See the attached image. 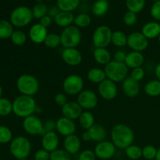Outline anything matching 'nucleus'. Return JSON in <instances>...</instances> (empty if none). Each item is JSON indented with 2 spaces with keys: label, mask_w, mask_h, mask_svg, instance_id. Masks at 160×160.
<instances>
[{
  "label": "nucleus",
  "mask_w": 160,
  "mask_h": 160,
  "mask_svg": "<svg viewBox=\"0 0 160 160\" xmlns=\"http://www.w3.org/2000/svg\"><path fill=\"white\" fill-rule=\"evenodd\" d=\"M111 139L117 148L126 149L134 142V131L128 125L119 123L112 128L111 131Z\"/></svg>",
  "instance_id": "obj_1"
},
{
  "label": "nucleus",
  "mask_w": 160,
  "mask_h": 160,
  "mask_svg": "<svg viewBox=\"0 0 160 160\" xmlns=\"http://www.w3.org/2000/svg\"><path fill=\"white\" fill-rule=\"evenodd\" d=\"M36 102L33 96L21 95L12 102V112L21 118L31 116L36 110Z\"/></svg>",
  "instance_id": "obj_2"
},
{
  "label": "nucleus",
  "mask_w": 160,
  "mask_h": 160,
  "mask_svg": "<svg viewBox=\"0 0 160 160\" xmlns=\"http://www.w3.org/2000/svg\"><path fill=\"white\" fill-rule=\"evenodd\" d=\"M9 150L14 158L18 160L27 159L31 154V144L27 138L19 136L11 141Z\"/></svg>",
  "instance_id": "obj_3"
},
{
  "label": "nucleus",
  "mask_w": 160,
  "mask_h": 160,
  "mask_svg": "<svg viewBox=\"0 0 160 160\" xmlns=\"http://www.w3.org/2000/svg\"><path fill=\"white\" fill-rule=\"evenodd\" d=\"M17 88L21 95L33 96L38 93L39 90V82L33 75H20L17 81Z\"/></svg>",
  "instance_id": "obj_4"
},
{
  "label": "nucleus",
  "mask_w": 160,
  "mask_h": 160,
  "mask_svg": "<svg viewBox=\"0 0 160 160\" xmlns=\"http://www.w3.org/2000/svg\"><path fill=\"white\" fill-rule=\"evenodd\" d=\"M106 78L113 82H123L127 78L128 73V67L124 62L111 61L105 68Z\"/></svg>",
  "instance_id": "obj_5"
},
{
  "label": "nucleus",
  "mask_w": 160,
  "mask_h": 160,
  "mask_svg": "<svg viewBox=\"0 0 160 160\" xmlns=\"http://www.w3.org/2000/svg\"><path fill=\"white\" fill-rule=\"evenodd\" d=\"M81 32L76 26H69L65 28L60 34L61 45L67 48H76L81 42Z\"/></svg>",
  "instance_id": "obj_6"
},
{
  "label": "nucleus",
  "mask_w": 160,
  "mask_h": 160,
  "mask_svg": "<svg viewBox=\"0 0 160 160\" xmlns=\"http://www.w3.org/2000/svg\"><path fill=\"white\" fill-rule=\"evenodd\" d=\"M32 11L27 6H18L10 15V23L17 28H23L29 24L33 19Z\"/></svg>",
  "instance_id": "obj_7"
},
{
  "label": "nucleus",
  "mask_w": 160,
  "mask_h": 160,
  "mask_svg": "<svg viewBox=\"0 0 160 160\" xmlns=\"http://www.w3.org/2000/svg\"><path fill=\"white\" fill-rule=\"evenodd\" d=\"M112 32L105 25L98 27L92 34V42L95 48H106L112 42Z\"/></svg>",
  "instance_id": "obj_8"
},
{
  "label": "nucleus",
  "mask_w": 160,
  "mask_h": 160,
  "mask_svg": "<svg viewBox=\"0 0 160 160\" xmlns=\"http://www.w3.org/2000/svg\"><path fill=\"white\" fill-rule=\"evenodd\" d=\"M64 92L70 95H78L82 92L84 88V81L78 74H70L65 78L62 83Z\"/></svg>",
  "instance_id": "obj_9"
},
{
  "label": "nucleus",
  "mask_w": 160,
  "mask_h": 160,
  "mask_svg": "<svg viewBox=\"0 0 160 160\" xmlns=\"http://www.w3.org/2000/svg\"><path fill=\"white\" fill-rule=\"evenodd\" d=\"M23 128L24 131L30 135H42L45 134L44 124L42 120L34 115L24 118L23 122Z\"/></svg>",
  "instance_id": "obj_10"
},
{
  "label": "nucleus",
  "mask_w": 160,
  "mask_h": 160,
  "mask_svg": "<svg viewBox=\"0 0 160 160\" xmlns=\"http://www.w3.org/2000/svg\"><path fill=\"white\" fill-rule=\"evenodd\" d=\"M128 45L135 52L145 51L148 46V39L142 32H133L128 36Z\"/></svg>",
  "instance_id": "obj_11"
},
{
  "label": "nucleus",
  "mask_w": 160,
  "mask_h": 160,
  "mask_svg": "<svg viewBox=\"0 0 160 160\" xmlns=\"http://www.w3.org/2000/svg\"><path fill=\"white\" fill-rule=\"evenodd\" d=\"M77 102L82 109H92L98 104V96L96 93L92 90H84L78 95Z\"/></svg>",
  "instance_id": "obj_12"
},
{
  "label": "nucleus",
  "mask_w": 160,
  "mask_h": 160,
  "mask_svg": "<svg viewBox=\"0 0 160 160\" xmlns=\"http://www.w3.org/2000/svg\"><path fill=\"white\" fill-rule=\"evenodd\" d=\"M116 148L112 142L109 141H102L98 142V145L95 146L94 152H95L96 157L101 159H109L116 153Z\"/></svg>",
  "instance_id": "obj_13"
},
{
  "label": "nucleus",
  "mask_w": 160,
  "mask_h": 160,
  "mask_svg": "<svg viewBox=\"0 0 160 160\" xmlns=\"http://www.w3.org/2000/svg\"><path fill=\"white\" fill-rule=\"evenodd\" d=\"M100 96L107 101L114 99L117 95V87L115 82L106 78L100 83L98 88Z\"/></svg>",
  "instance_id": "obj_14"
},
{
  "label": "nucleus",
  "mask_w": 160,
  "mask_h": 160,
  "mask_svg": "<svg viewBox=\"0 0 160 160\" xmlns=\"http://www.w3.org/2000/svg\"><path fill=\"white\" fill-rule=\"evenodd\" d=\"M56 129L61 135L67 137L74 134L76 131V124L73 120L62 117L56 122Z\"/></svg>",
  "instance_id": "obj_15"
},
{
  "label": "nucleus",
  "mask_w": 160,
  "mask_h": 160,
  "mask_svg": "<svg viewBox=\"0 0 160 160\" xmlns=\"http://www.w3.org/2000/svg\"><path fill=\"white\" fill-rule=\"evenodd\" d=\"M62 59L67 65L75 67L82 61V55L76 48H64L62 52Z\"/></svg>",
  "instance_id": "obj_16"
},
{
  "label": "nucleus",
  "mask_w": 160,
  "mask_h": 160,
  "mask_svg": "<svg viewBox=\"0 0 160 160\" xmlns=\"http://www.w3.org/2000/svg\"><path fill=\"white\" fill-rule=\"evenodd\" d=\"M59 139L57 134L55 131H49L46 132L42 138V148L48 152H52L53 151L57 149L59 146Z\"/></svg>",
  "instance_id": "obj_17"
},
{
  "label": "nucleus",
  "mask_w": 160,
  "mask_h": 160,
  "mask_svg": "<svg viewBox=\"0 0 160 160\" xmlns=\"http://www.w3.org/2000/svg\"><path fill=\"white\" fill-rule=\"evenodd\" d=\"M62 112L64 117L74 120L79 119L83 111L82 108L78 102H68L65 106L62 107Z\"/></svg>",
  "instance_id": "obj_18"
},
{
  "label": "nucleus",
  "mask_w": 160,
  "mask_h": 160,
  "mask_svg": "<svg viewBox=\"0 0 160 160\" xmlns=\"http://www.w3.org/2000/svg\"><path fill=\"white\" fill-rule=\"evenodd\" d=\"M47 35V28L40 23L34 24L29 31V38L34 43L36 44L44 43Z\"/></svg>",
  "instance_id": "obj_19"
},
{
  "label": "nucleus",
  "mask_w": 160,
  "mask_h": 160,
  "mask_svg": "<svg viewBox=\"0 0 160 160\" xmlns=\"http://www.w3.org/2000/svg\"><path fill=\"white\" fill-rule=\"evenodd\" d=\"M122 89L125 95L129 98H134L138 95L140 92L139 82L134 81L131 77L127 78L122 84Z\"/></svg>",
  "instance_id": "obj_20"
},
{
  "label": "nucleus",
  "mask_w": 160,
  "mask_h": 160,
  "mask_svg": "<svg viewBox=\"0 0 160 160\" xmlns=\"http://www.w3.org/2000/svg\"><path fill=\"white\" fill-rule=\"evenodd\" d=\"M81 143L79 138L74 134L65 138L63 141L64 150L70 155H75L81 149Z\"/></svg>",
  "instance_id": "obj_21"
},
{
  "label": "nucleus",
  "mask_w": 160,
  "mask_h": 160,
  "mask_svg": "<svg viewBox=\"0 0 160 160\" xmlns=\"http://www.w3.org/2000/svg\"><path fill=\"white\" fill-rule=\"evenodd\" d=\"M144 61V56L142 52H139L132 51L127 54L126 59H125L124 63L126 64L128 68H138V67H142L143 65Z\"/></svg>",
  "instance_id": "obj_22"
},
{
  "label": "nucleus",
  "mask_w": 160,
  "mask_h": 160,
  "mask_svg": "<svg viewBox=\"0 0 160 160\" xmlns=\"http://www.w3.org/2000/svg\"><path fill=\"white\" fill-rule=\"evenodd\" d=\"M142 33L148 40L159 38L160 34V23L156 21L146 23L142 27Z\"/></svg>",
  "instance_id": "obj_23"
},
{
  "label": "nucleus",
  "mask_w": 160,
  "mask_h": 160,
  "mask_svg": "<svg viewBox=\"0 0 160 160\" xmlns=\"http://www.w3.org/2000/svg\"><path fill=\"white\" fill-rule=\"evenodd\" d=\"M74 16L71 12H65L60 11L57 16L54 18L55 23L61 28H67L71 26L72 23L74 22Z\"/></svg>",
  "instance_id": "obj_24"
},
{
  "label": "nucleus",
  "mask_w": 160,
  "mask_h": 160,
  "mask_svg": "<svg viewBox=\"0 0 160 160\" xmlns=\"http://www.w3.org/2000/svg\"><path fill=\"white\" fill-rule=\"evenodd\" d=\"M93 57L101 65H107L111 62V54L106 48H95L93 51Z\"/></svg>",
  "instance_id": "obj_25"
},
{
  "label": "nucleus",
  "mask_w": 160,
  "mask_h": 160,
  "mask_svg": "<svg viewBox=\"0 0 160 160\" xmlns=\"http://www.w3.org/2000/svg\"><path fill=\"white\" fill-rule=\"evenodd\" d=\"M92 141L97 142H101L105 141L106 137V129L100 124H94L90 129L88 130Z\"/></svg>",
  "instance_id": "obj_26"
},
{
  "label": "nucleus",
  "mask_w": 160,
  "mask_h": 160,
  "mask_svg": "<svg viewBox=\"0 0 160 160\" xmlns=\"http://www.w3.org/2000/svg\"><path fill=\"white\" fill-rule=\"evenodd\" d=\"M88 79L94 84H100L106 79L105 70L99 68H92L88 73Z\"/></svg>",
  "instance_id": "obj_27"
},
{
  "label": "nucleus",
  "mask_w": 160,
  "mask_h": 160,
  "mask_svg": "<svg viewBox=\"0 0 160 160\" xmlns=\"http://www.w3.org/2000/svg\"><path fill=\"white\" fill-rule=\"evenodd\" d=\"M145 93L150 97H157L160 95V81L152 80L145 85Z\"/></svg>",
  "instance_id": "obj_28"
},
{
  "label": "nucleus",
  "mask_w": 160,
  "mask_h": 160,
  "mask_svg": "<svg viewBox=\"0 0 160 160\" xmlns=\"http://www.w3.org/2000/svg\"><path fill=\"white\" fill-rule=\"evenodd\" d=\"M78 120L81 126L86 131L90 129L95 124V117L91 112H83Z\"/></svg>",
  "instance_id": "obj_29"
},
{
  "label": "nucleus",
  "mask_w": 160,
  "mask_h": 160,
  "mask_svg": "<svg viewBox=\"0 0 160 160\" xmlns=\"http://www.w3.org/2000/svg\"><path fill=\"white\" fill-rule=\"evenodd\" d=\"M13 31L12 24L10 22L5 20H0V38H10Z\"/></svg>",
  "instance_id": "obj_30"
},
{
  "label": "nucleus",
  "mask_w": 160,
  "mask_h": 160,
  "mask_svg": "<svg viewBox=\"0 0 160 160\" xmlns=\"http://www.w3.org/2000/svg\"><path fill=\"white\" fill-rule=\"evenodd\" d=\"M80 0H57V6L61 11L71 12L79 6Z\"/></svg>",
  "instance_id": "obj_31"
},
{
  "label": "nucleus",
  "mask_w": 160,
  "mask_h": 160,
  "mask_svg": "<svg viewBox=\"0 0 160 160\" xmlns=\"http://www.w3.org/2000/svg\"><path fill=\"white\" fill-rule=\"evenodd\" d=\"M109 9V2L107 0H98L95 2L92 7L93 13L97 17L104 16Z\"/></svg>",
  "instance_id": "obj_32"
},
{
  "label": "nucleus",
  "mask_w": 160,
  "mask_h": 160,
  "mask_svg": "<svg viewBox=\"0 0 160 160\" xmlns=\"http://www.w3.org/2000/svg\"><path fill=\"white\" fill-rule=\"evenodd\" d=\"M111 42L117 47H123L128 45V36L123 31H116L112 32Z\"/></svg>",
  "instance_id": "obj_33"
},
{
  "label": "nucleus",
  "mask_w": 160,
  "mask_h": 160,
  "mask_svg": "<svg viewBox=\"0 0 160 160\" xmlns=\"http://www.w3.org/2000/svg\"><path fill=\"white\" fill-rule=\"evenodd\" d=\"M125 153L129 159L137 160L142 157V148L138 145H131L125 149Z\"/></svg>",
  "instance_id": "obj_34"
},
{
  "label": "nucleus",
  "mask_w": 160,
  "mask_h": 160,
  "mask_svg": "<svg viewBox=\"0 0 160 160\" xmlns=\"http://www.w3.org/2000/svg\"><path fill=\"white\" fill-rule=\"evenodd\" d=\"M145 3V0H127L126 2L128 10L135 13L141 12L144 9Z\"/></svg>",
  "instance_id": "obj_35"
},
{
  "label": "nucleus",
  "mask_w": 160,
  "mask_h": 160,
  "mask_svg": "<svg viewBox=\"0 0 160 160\" xmlns=\"http://www.w3.org/2000/svg\"><path fill=\"white\" fill-rule=\"evenodd\" d=\"M44 44L46 45L47 47L51 48H56L61 45V39L60 35L57 34H54V33H51V34H48L47 37L45 38Z\"/></svg>",
  "instance_id": "obj_36"
},
{
  "label": "nucleus",
  "mask_w": 160,
  "mask_h": 160,
  "mask_svg": "<svg viewBox=\"0 0 160 160\" xmlns=\"http://www.w3.org/2000/svg\"><path fill=\"white\" fill-rule=\"evenodd\" d=\"M12 112V102L6 98H0V116L6 117Z\"/></svg>",
  "instance_id": "obj_37"
},
{
  "label": "nucleus",
  "mask_w": 160,
  "mask_h": 160,
  "mask_svg": "<svg viewBox=\"0 0 160 160\" xmlns=\"http://www.w3.org/2000/svg\"><path fill=\"white\" fill-rule=\"evenodd\" d=\"M91 22H92V20H91L90 16L86 13L79 14L74 19L75 26L78 27V28H87L90 25Z\"/></svg>",
  "instance_id": "obj_38"
},
{
  "label": "nucleus",
  "mask_w": 160,
  "mask_h": 160,
  "mask_svg": "<svg viewBox=\"0 0 160 160\" xmlns=\"http://www.w3.org/2000/svg\"><path fill=\"white\" fill-rule=\"evenodd\" d=\"M10 38L14 45L20 46V45H24L25 42H26L27 35L22 31H14Z\"/></svg>",
  "instance_id": "obj_39"
},
{
  "label": "nucleus",
  "mask_w": 160,
  "mask_h": 160,
  "mask_svg": "<svg viewBox=\"0 0 160 160\" xmlns=\"http://www.w3.org/2000/svg\"><path fill=\"white\" fill-rule=\"evenodd\" d=\"M12 134L11 130L6 126H0V144L9 143L12 141Z\"/></svg>",
  "instance_id": "obj_40"
},
{
  "label": "nucleus",
  "mask_w": 160,
  "mask_h": 160,
  "mask_svg": "<svg viewBox=\"0 0 160 160\" xmlns=\"http://www.w3.org/2000/svg\"><path fill=\"white\" fill-rule=\"evenodd\" d=\"M48 12V8L44 3H38L34 6L32 10L33 17L36 19H42Z\"/></svg>",
  "instance_id": "obj_41"
},
{
  "label": "nucleus",
  "mask_w": 160,
  "mask_h": 160,
  "mask_svg": "<svg viewBox=\"0 0 160 160\" xmlns=\"http://www.w3.org/2000/svg\"><path fill=\"white\" fill-rule=\"evenodd\" d=\"M49 160H71L70 155L66 150L56 149L50 153Z\"/></svg>",
  "instance_id": "obj_42"
},
{
  "label": "nucleus",
  "mask_w": 160,
  "mask_h": 160,
  "mask_svg": "<svg viewBox=\"0 0 160 160\" xmlns=\"http://www.w3.org/2000/svg\"><path fill=\"white\" fill-rule=\"evenodd\" d=\"M157 155V148L153 145H146L142 148V156L147 160L155 159Z\"/></svg>",
  "instance_id": "obj_43"
},
{
  "label": "nucleus",
  "mask_w": 160,
  "mask_h": 160,
  "mask_svg": "<svg viewBox=\"0 0 160 160\" xmlns=\"http://www.w3.org/2000/svg\"><path fill=\"white\" fill-rule=\"evenodd\" d=\"M138 21V16L135 12L128 11L123 16V22L127 26H134Z\"/></svg>",
  "instance_id": "obj_44"
},
{
  "label": "nucleus",
  "mask_w": 160,
  "mask_h": 160,
  "mask_svg": "<svg viewBox=\"0 0 160 160\" xmlns=\"http://www.w3.org/2000/svg\"><path fill=\"white\" fill-rule=\"evenodd\" d=\"M145 73L144 69L142 68V67H138V68L133 69L132 71H131V77L134 81L139 82L145 78Z\"/></svg>",
  "instance_id": "obj_45"
},
{
  "label": "nucleus",
  "mask_w": 160,
  "mask_h": 160,
  "mask_svg": "<svg viewBox=\"0 0 160 160\" xmlns=\"http://www.w3.org/2000/svg\"><path fill=\"white\" fill-rule=\"evenodd\" d=\"M96 159V156H95V152L92 150H84V151L81 152L80 154L78 160H95Z\"/></svg>",
  "instance_id": "obj_46"
},
{
  "label": "nucleus",
  "mask_w": 160,
  "mask_h": 160,
  "mask_svg": "<svg viewBox=\"0 0 160 160\" xmlns=\"http://www.w3.org/2000/svg\"><path fill=\"white\" fill-rule=\"evenodd\" d=\"M34 160H49L50 152L45 149H39L35 152L34 156Z\"/></svg>",
  "instance_id": "obj_47"
},
{
  "label": "nucleus",
  "mask_w": 160,
  "mask_h": 160,
  "mask_svg": "<svg viewBox=\"0 0 160 160\" xmlns=\"http://www.w3.org/2000/svg\"><path fill=\"white\" fill-rule=\"evenodd\" d=\"M151 15L155 20H160V0L152 5L151 8Z\"/></svg>",
  "instance_id": "obj_48"
},
{
  "label": "nucleus",
  "mask_w": 160,
  "mask_h": 160,
  "mask_svg": "<svg viewBox=\"0 0 160 160\" xmlns=\"http://www.w3.org/2000/svg\"><path fill=\"white\" fill-rule=\"evenodd\" d=\"M54 101L57 106L62 107L65 106L68 102H67V98L63 93H58L56 94L54 98Z\"/></svg>",
  "instance_id": "obj_49"
},
{
  "label": "nucleus",
  "mask_w": 160,
  "mask_h": 160,
  "mask_svg": "<svg viewBox=\"0 0 160 160\" xmlns=\"http://www.w3.org/2000/svg\"><path fill=\"white\" fill-rule=\"evenodd\" d=\"M127 54L123 51H117L114 54V61H117L119 62H124L126 59Z\"/></svg>",
  "instance_id": "obj_50"
},
{
  "label": "nucleus",
  "mask_w": 160,
  "mask_h": 160,
  "mask_svg": "<svg viewBox=\"0 0 160 160\" xmlns=\"http://www.w3.org/2000/svg\"><path fill=\"white\" fill-rule=\"evenodd\" d=\"M44 129H45V132L54 131V130L56 129V122L52 121V120H48L44 124Z\"/></svg>",
  "instance_id": "obj_51"
},
{
  "label": "nucleus",
  "mask_w": 160,
  "mask_h": 160,
  "mask_svg": "<svg viewBox=\"0 0 160 160\" xmlns=\"http://www.w3.org/2000/svg\"><path fill=\"white\" fill-rule=\"evenodd\" d=\"M39 23L47 28L48 27H49L50 25H51L52 18L48 15H45V17H43L42 19H40V23Z\"/></svg>",
  "instance_id": "obj_52"
},
{
  "label": "nucleus",
  "mask_w": 160,
  "mask_h": 160,
  "mask_svg": "<svg viewBox=\"0 0 160 160\" xmlns=\"http://www.w3.org/2000/svg\"><path fill=\"white\" fill-rule=\"evenodd\" d=\"M60 9H59V7L58 6H52V7H51L49 9V10H48V16H49L51 18H55V17H56V16L59 14V12H60Z\"/></svg>",
  "instance_id": "obj_53"
},
{
  "label": "nucleus",
  "mask_w": 160,
  "mask_h": 160,
  "mask_svg": "<svg viewBox=\"0 0 160 160\" xmlns=\"http://www.w3.org/2000/svg\"><path fill=\"white\" fill-rule=\"evenodd\" d=\"M82 139L84 141H85V142H89V141H92V139H91V137H90V134H89L88 131H86L85 132L83 133L82 134Z\"/></svg>",
  "instance_id": "obj_54"
},
{
  "label": "nucleus",
  "mask_w": 160,
  "mask_h": 160,
  "mask_svg": "<svg viewBox=\"0 0 160 160\" xmlns=\"http://www.w3.org/2000/svg\"><path fill=\"white\" fill-rule=\"evenodd\" d=\"M155 74H156L157 79L160 81V62L156 67V69H155Z\"/></svg>",
  "instance_id": "obj_55"
},
{
  "label": "nucleus",
  "mask_w": 160,
  "mask_h": 160,
  "mask_svg": "<svg viewBox=\"0 0 160 160\" xmlns=\"http://www.w3.org/2000/svg\"><path fill=\"white\" fill-rule=\"evenodd\" d=\"M156 160H160V147L157 149V155L156 157Z\"/></svg>",
  "instance_id": "obj_56"
},
{
  "label": "nucleus",
  "mask_w": 160,
  "mask_h": 160,
  "mask_svg": "<svg viewBox=\"0 0 160 160\" xmlns=\"http://www.w3.org/2000/svg\"><path fill=\"white\" fill-rule=\"evenodd\" d=\"M2 88L0 84V98H2Z\"/></svg>",
  "instance_id": "obj_57"
},
{
  "label": "nucleus",
  "mask_w": 160,
  "mask_h": 160,
  "mask_svg": "<svg viewBox=\"0 0 160 160\" xmlns=\"http://www.w3.org/2000/svg\"><path fill=\"white\" fill-rule=\"evenodd\" d=\"M158 39H159V44H160V34H159V38H158Z\"/></svg>",
  "instance_id": "obj_58"
},
{
  "label": "nucleus",
  "mask_w": 160,
  "mask_h": 160,
  "mask_svg": "<svg viewBox=\"0 0 160 160\" xmlns=\"http://www.w3.org/2000/svg\"><path fill=\"white\" fill-rule=\"evenodd\" d=\"M152 1H153V2H157V1H159V0H152Z\"/></svg>",
  "instance_id": "obj_59"
},
{
  "label": "nucleus",
  "mask_w": 160,
  "mask_h": 160,
  "mask_svg": "<svg viewBox=\"0 0 160 160\" xmlns=\"http://www.w3.org/2000/svg\"><path fill=\"white\" fill-rule=\"evenodd\" d=\"M20 160H28V159H20Z\"/></svg>",
  "instance_id": "obj_60"
},
{
  "label": "nucleus",
  "mask_w": 160,
  "mask_h": 160,
  "mask_svg": "<svg viewBox=\"0 0 160 160\" xmlns=\"http://www.w3.org/2000/svg\"><path fill=\"white\" fill-rule=\"evenodd\" d=\"M45 1H52V0H45Z\"/></svg>",
  "instance_id": "obj_61"
},
{
  "label": "nucleus",
  "mask_w": 160,
  "mask_h": 160,
  "mask_svg": "<svg viewBox=\"0 0 160 160\" xmlns=\"http://www.w3.org/2000/svg\"><path fill=\"white\" fill-rule=\"evenodd\" d=\"M82 1H88V0H82Z\"/></svg>",
  "instance_id": "obj_62"
}]
</instances>
